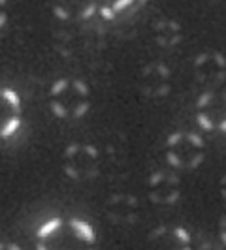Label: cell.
<instances>
[{
	"mask_svg": "<svg viewBox=\"0 0 226 250\" xmlns=\"http://www.w3.org/2000/svg\"><path fill=\"white\" fill-rule=\"evenodd\" d=\"M100 154L89 143H72L64 149L63 169L74 181H89L98 175Z\"/></svg>",
	"mask_w": 226,
	"mask_h": 250,
	"instance_id": "277c9868",
	"label": "cell"
},
{
	"mask_svg": "<svg viewBox=\"0 0 226 250\" xmlns=\"http://www.w3.org/2000/svg\"><path fill=\"white\" fill-rule=\"evenodd\" d=\"M8 17H10V12H8V0H0V30L6 26Z\"/></svg>",
	"mask_w": 226,
	"mask_h": 250,
	"instance_id": "8fae6325",
	"label": "cell"
},
{
	"mask_svg": "<svg viewBox=\"0 0 226 250\" xmlns=\"http://www.w3.org/2000/svg\"><path fill=\"white\" fill-rule=\"evenodd\" d=\"M221 239H223V243L226 245V218L221 222Z\"/></svg>",
	"mask_w": 226,
	"mask_h": 250,
	"instance_id": "7c38bea8",
	"label": "cell"
},
{
	"mask_svg": "<svg viewBox=\"0 0 226 250\" xmlns=\"http://www.w3.org/2000/svg\"><path fill=\"white\" fill-rule=\"evenodd\" d=\"M51 113L61 121L83 119L92 105V94L85 81L77 77H61L53 81L47 92Z\"/></svg>",
	"mask_w": 226,
	"mask_h": 250,
	"instance_id": "7a4b0ae2",
	"label": "cell"
},
{
	"mask_svg": "<svg viewBox=\"0 0 226 250\" xmlns=\"http://www.w3.org/2000/svg\"><path fill=\"white\" fill-rule=\"evenodd\" d=\"M53 13L66 23H83L98 13V0H51Z\"/></svg>",
	"mask_w": 226,
	"mask_h": 250,
	"instance_id": "52a82bcc",
	"label": "cell"
},
{
	"mask_svg": "<svg viewBox=\"0 0 226 250\" xmlns=\"http://www.w3.org/2000/svg\"><path fill=\"white\" fill-rule=\"evenodd\" d=\"M179 181L177 177L168 173H158L151 179L149 183V196L153 201L158 203H174L179 198Z\"/></svg>",
	"mask_w": 226,
	"mask_h": 250,
	"instance_id": "9c48e42d",
	"label": "cell"
},
{
	"mask_svg": "<svg viewBox=\"0 0 226 250\" xmlns=\"http://www.w3.org/2000/svg\"><path fill=\"white\" fill-rule=\"evenodd\" d=\"M23 126V102L12 87H0V139L13 138Z\"/></svg>",
	"mask_w": 226,
	"mask_h": 250,
	"instance_id": "8992f818",
	"label": "cell"
},
{
	"mask_svg": "<svg viewBox=\"0 0 226 250\" xmlns=\"http://www.w3.org/2000/svg\"><path fill=\"white\" fill-rule=\"evenodd\" d=\"M143 0H98V13L106 21H113L121 13L139 6Z\"/></svg>",
	"mask_w": 226,
	"mask_h": 250,
	"instance_id": "30bf717a",
	"label": "cell"
},
{
	"mask_svg": "<svg viewBox=\"0 0 226 250\" xmlns=\"http://www.w3.org/2000/svg\"><path fill=\"white\" fill-rule=\"evenodd\" d=\"M164 158L176 169L194 171L205 158V141L198 132H174L164 143Z\"/></svg>",
	"mask_w": 226,
	"mask_h": 250,
	"instance_id": "3957f363",
	"label": "cell"
},
{
	"mask_svg": "<svg viewBox=\"0 0 226 250\" xmlns=\"http://www.w3.org/2000/svg\"><path fill=\"white\" fill-rule=\"evenodd\" d=\"M194 74L198 83L207 88H219L226 79V61L223 55H200L194 62Z\"/></svg>",
	"mask_w": 226,
	"mask_h": 250,
	"instance_id": "ba28073f",
	"label": "cell"
},
{
	"mask_svg": "<svg viewBox=\"0 0 226 250\" xmlns=\"http://www.w3.org/2000/svg\"><path fill=\"white\" fill-rule=\"evenodd\" d=\"M196 123L203 132H226V90L202 92L196 102Z\"/></svg>",
	"mask_w": 226,
	"mask_h": 250,
	"instance_id": "5b68a950",
	"label": "cell"
},
{
	"mask_svg": "<svg viewBox=\"0 0 226 250\" xmlns=\"http://www.w3.org/2000/svg\"><path fill=\"white\" fill-rule=\"evenodd\" d=\"M96 229L90 222L77 216H55L38 228L36 249L81 250L96 245Z\"/></svg>",
	"mask_w": 226,
	"mask_h": 250,
	"instance_id": "6da1fadb",
	"label": "cell"
}]
</instances>
